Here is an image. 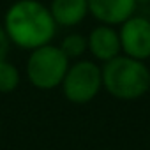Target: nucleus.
<instances>
[{
    "mask_svg": "<svg viewBox=\"0 0 150 150\" xmlns=\"http://www.w3.org/2000/svg\"><path fill=\"white\" fill-rule=\"evenodd\" d=\"M88 13L101 25H122L134 16L136 0H87Z\"/></svg>",
    "mask_w": 150,
    "mask_h": 150,
    "instance_id": "nucleus-7",
    "label": "nucleus"
},
{
    "mask_svg": "<svg viewBox=\"0 0 150 150\" xmlns=\"http://www.w3.org/2000/svg\"><path fill=\"white\" fill-rule=\"evenodd\" d=\"M50 13L57 25L76 27L88 14V2L87 0H51Z\"/></svg>",
    "mask_w": 150,
    "mask_h": 150,
    "instance_id": "nucleus-8",
    "label": "nucleus"
},
{
    "mask_svg": "<svg viewBox=\"0 0 150 150\" xmlns=\"http://www.w3.org/2000/svg\"><path fill=\"white\" fill-rule=\"evenodd\" d=\"M87 42H88V51L92 53V57L103 64L120 57L122 53L118 30L110 25L94 27L90 34L87 35Z\"/></svg>",
    "mask_w": 150,
    "mask_h": 150,
    "instance_id": "nucleus-6",
    "label": "nucleus"
},
{
    "mask_svg": "<svg viewBox=\"0 0 150 150\" xmlns=\"http://www.w3.org/2000/svg\"><path fill=\"white\" fill-rule=\"evenodd\" d=\"M58 48L62 50V53L69 60H72V58H80L85 51H88V42H87V37L83 34L72 32V34H67L62 39Z\"/></svg>",
    "mask_w": 150,
    "mask_h": 150,
    "instance_id": "nucleus-9",
    "label": "nucleus"
},
{
    "mask_svg": "<svg viewBox=\"0 0 150 150\" xmlns=\"http://www.w3.org/2000/svg\"><path fill=\"white\" fill-rule=\"evenodd\" d=\"M2 27L11 44L28 51L51 44L57 32L50 7L39 0H16L6 11Z\"/></svg>",
    "mask_w": 150,
    "mask_h": 150,
    "instance_id": "nucleus-1",
    "label": "nucleus"
},
{
    "mask_svg": "<svg viewBox=\"0 0 150 150\" xmlns=\"http://www.w3.org/2000/svg\"><path fill=\"white\" fill-rule=\"evenodd\" d=\"M64 97L72 104H87L103 88V71L92 60H78L69 65L62 81Z\"/></svg>",
    "mask_w": 150,
    "mask_h": 150,
    "instance_id": "nucleus-4",
    "label": "nucleus"
},
{
    "mask_svg": "<svg viewBox=\"0 0 150 150\" xmlns=\"http://www.w3.org/2000/svg\"><path fill=\"white\" fill-rule=\"evenodd\" d=\"M71 60L55 44L41 46L30 51L27 60L28 81L39 90H53L62 85Z\"/></svg>",
    "mask_w": 150,
    "mask_h": 150,
    "instance_id": "nucleus-3",
    "label": "nucleus"
},
{
    "mask_svg": "<svg viewBox=\"0 0 150 150\" xmlns=\"http://www.w3.org/2000/svg\"><path fill=\"white\" fill-rule=\"evenodd\" d=\"M9 48H11V41L4 30V27L0 25V62L7 60V55H9Z\"/></svg>",
    "mask_w": 150,
    "mask_h": 150,
    "instance_id": "nucleus-11",
    "label": "nucleus"
},
{
    "mask_svg": "<svg viewBox=\"0 0 150 150\" xmlns=\"http://www.w3.org/2000/svg\"><path fill=\"white\" fill-rule=\"evenodd\" d=\"M122 53L134 60L145 62L150 58V20L132 16L120 25L118 30Z\"/></svg>",
    "mask_w": 150,
    "mask_h": 150,
    "instance_id": "nucleus-5",
    "label": "nucleus"
},
{
    "mask_svg": "<svg viewBox=\"0 0 150 150\" xmlns=\"http://www.w3.org/2000/svg\"><path fill=\"white\" fill-rule=\"evenodd\" d=\"M103 88L118 101H136L150 90V69L145 62L120 55L103 67Z\"/></svg>",
    "mask_w": 150,
    "mask_h": 150,
    "instance_id": "nucleus-2",
    "label": "nucleus"
},
{
    "mask_svg": "<svg viewBox=\"0 0 150 150\" xmlns=\"http://www.w3.org/2000/svg\"><path fill=\"white\" fill-rule=\"evenodd\" d=\"M21 76L14 64L9 60L0 62V94H11L20 87Z\"/></svg>",
    "mask_w": 150,
    "mask_h": 150,
    "instance_id": "nucleus-10",
    "label": "nucleus"
},
{
    "mask_svg": "<svg viewBox=\"0 0 150 150\" xmlns=\"http://www.w3.org/2000/svg\"><path fill=\"white\" fill-rule=\"evenodd\" d=\"M136 4H141V6H150V0H136Z\"/></svg>",
    "mask_w": 150,
    "mask_h": 150,
    "instance_id": "nucleus-12",
    "label": "nucleus"
}]
</instances>
